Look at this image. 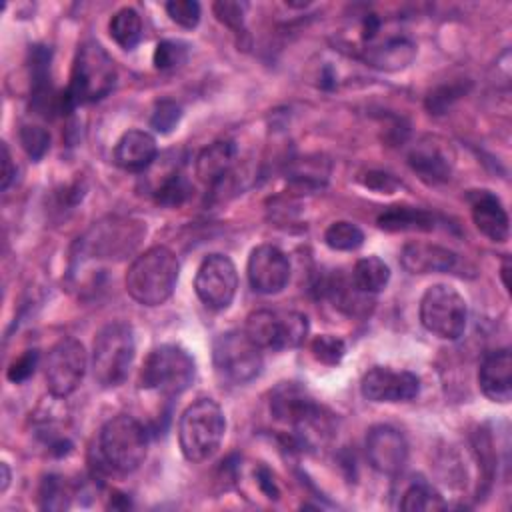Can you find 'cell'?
Returning a JSON list of instances; mask_svg holds the SVG:
<instances>
[{
	"label": "cell",
	"mask_w": 512,
	"mask_h": 512,
	"mask_svg": "<svg viewBox=\"0 0 512 512\" xmlns=\"http://www.w3.org/2000/svg\"><path fill=\"white\" fill-rule=\"evenodd\" d=\"M180 264L166 246H152L130 264L126 272V292L142 306L164 304L178 282Z\"/></svg>",
	"instance_id": "6da1fadb"
},
{
	"label": "cell",
	"mask_w": 512,
	"mask_h": 512,
	"mask_svg": "<svg viewBox=\"0 0 512 512\" xmlns=\"http://www.w3.org/2000/svg\"><path fill=\"white\" fill-rule=\"evenodd\" d=\"M116 64L112 56L96 40H86L80 44L70 86L64 92L66 108L72 110L78 104H88L104 98L116 84Z\"/></svg>",
	"instance_id": "7a4b0ae2"
},
{
	"label": "cell",
	"mask_w": 512,
	"mask_h": 512,
	"mask_svg": "<svg viewBox=\"0 0 512 512\" xmlns=\"http://www.w3.org/2000/svg\"><path fill=\"white\" fill-rule=\"evenodd\" d=\"M226 418L212 398H198L180 416L178 444L186 460L204 462L222 444Z\"/></svg>",
	"instance_id": "3957f363"
},
{
	"label": "cell",
	"mask_w": 512,
	"mask_h": 512,
	"mask_svg": "<svg viewBox=\"0 0 512 512\" xmlns=\"http://www.w3.org/2000/svg\"><path fill=\"white\" fill-rule=\"evenodd\" d=\"M98 452L110 470L134 472L148 454V430L134 416L116 414L100 430Z\"/></svg>",
	"instance_id": "277c9868"
},
{
	"label": "cell",
	"mask_w": 512,
	"mask_h": 512,
	"mask_svg": "<svg viewBox=\"0 0 512 512\" xmlns=\"http://www.w3.org/2000/svg\"><path fill=\"white\" fill-rule=\"evenodd\" d=\"M134 332L126 322L106 324L92 344V374L102 388L120 386L134 360Z\"/></svg>",
	"instance_id": "5b68a950"
},
{
	"label": "cell",
	"mask_w": 512,
	"mask_h": 512,
	"mask_svg": "<svg viewBox=\"0 0 512 512\" xmlns=\"http://www.w3.org/2000/svg\"><path fill=\"white\" fill-rule=\"evenodd\" d=\"M196 376L194 358L176 344L156 346L140 370V386L164 396H178L190 388Z\"/></svg>",
	"instance_id": "8992f818"
},
{
	"label": "cell",
	"mask_w": 512,
	"mask_h": 512,
	"mask_svg": "<svg viewBox=\"0 0 512 512\" xmlns=\"http://www.w3.org/2000/svg\"><path fill=\"white\" fill-rule=\"evenodd\" d=\"M420 322L430 334L442 340H458L468 322L464 296L448 284L430 286L420 300Z\"/></svg>",
	"instance_id": "52a82bcc"
},
{
	"label": "cell",
	"mask_w": 512,
	"mask_h": 512,
	"mask_svg": "<svg viewBox=\"0 0 512 512\" xmlns=\"http://www.w3.org/2000/svg\"><path fill=\"white\" fill-rule=\"evenodd\" d=\"M212 362L216 372L232 382L246 384L262 372V350L248 338L244 330H228L212 342Z\"/></svg>",
	"instance_id": "ba28073f"
},
{
	"label": "cell",
	"mask_w": 512,
	"mask_h": 512,
	"mask_svg": "<svg viewBox=\"0 0 512 512\" xmlns=\"http://www.w3.org/2000/svg\"><path fill=\"white\" fill-rule=\"evenodd\" d=\"M244 332L260 350L298 348L308 336V318L292 310H256L248 314Z\"/></svg>",
	"instance_id": "9c48e42d"
},
{
	"label": "cell",
	"mask_w": 512,
	"mask_h": 512,
	"mask_svg": "<svg viewBox=\"0 0 512 512\" xmlns=\"http://www.w3.org/2000/svg\"><path fill=\"white\" fill-rule=\"evenodd\" d=\"M88 368V356L80 340L62 338L58 340L44 364L46 386L54 398L70 396L82 382Z\"/></svg>",
	"instance_id": "30bf717a"
},
{
	"label": "cell",
	"mask_w": 512,
	"mask_h": 512,
	"mask_svg": "<svg viewBox=\"0 0 512 512\" xmlns=\"http://www.w3.org/2000/svg\"><path fill=\"white\" fill-rule=\"evenodd\" d=\"M196 296L210 310H226L238 290V272L234 262L224 254H208L194 278Z\"/></svg>",
	"instance_id": "8fae6325"
},
{
	"label": "cell",
	"mask_w": 512,
	"mask_h": 512,
	"mask_svg": "<svg viewBox=\"0 0 512 512\" xmlns=\"http://www.w3.org/2000/svg\"><path fill=\"white\" fill-rule=\"evenodd\" d=\"M270 412L276 420L292 424L300 434H310L324 422L322 408L296 382H282L270 400Z\"/></svg>",
	"instance_id": "7c38bea8"
},
{
	"label": "cell",
	"mask_w": 512,
	"mask_h": 512,
	"mask_svg": "<svg viewBox=\"0 0 512 512\" xmlns=\"http://www.w3.org/2000/svg\"><path fill=\"white\" fill-rule=\"evenodd\" d=\"M248 282L258 294H278L290 280V260L274 244L256 246L246 262Z\"/></svg>",
	"instance_id": "4fadbf2b"
},
{
	"label": "cell",
	"mask_w": 512,
	"mask_h": 512,
	"mask_svg": "<svg viewBox=\"0 0 512 512\" xmlns=\"http://www.w3.org/2000/svg\"><path fill=\"white\" fill-rule=\"evenodd\" d=\"M360 392L370 402H406L418 396L420 380L408 370L374 366L362 376Z\"/></svg>",
	"instance_id": "5bb4252c"
},
{
	"label": "cell",
	"mask_w": 512,
	"mask_h": 512,
	"mask_svg": "<svg viewBox=\"0 0 512 512\" xmlns=\"http://www.w3.org/2000/svg\"><path fill=\"white\" fill-rule=\"evenodd\" d=\"M366 458L376 472L394 476L408 460V442L388 424L372 426L366 434Z\"/></svg>",
	"instance_id": "9a60e30c"
},
{
	"label": "cell",
	"mask_w": 512,
	"mask_h": 512,
	"mask_svg": "<svg viewBox=\"0 0 512 512\" xmlns=\"http://www.w3.org/2000/svg\"><path fill=\"white\" fill-rule=\"evenodd\" d=\"M468 204L476 228L494 242H506L510 234V220L504 204L490 190H470Z\"/></svg>",
	"instance_id": "2e32d148"
},
{
	"label": "cell",
	"mask_w": 512,
	"mask_h": 512,
	"mask_svg": "<svg viewBox=\"0 0 512 512\" xmlns=\"http://www.w3.org/2000/svg\"><path fill=\"white\" fill-rule=\"evenodd\" d=\"M478 386L482 394L500 404L512 398V358L508 348L488 352L478 368Z\"/></svg>",
	"instance_id": "e0dca14e"
},
{
	"label": "cell",
	"mask_w": 512,
	"mask_h": 512,
	"mask_svg": "<svg viewBox=\"0 0 512 512\" xmlns=\"http://www.w3.org/2000/svg\"><path fill=\"white\" fill-rule=\"evenodd\" d=\"M400 264L410 274L450 272L458 264V254L432 242H408L400 252Z\"/></svg>",
	"instance_id": "ac0fdd59"
},
{
	"label": "cell",
	"mask_w": 512,
	"mask_h": 512,
	"mask_svg": "<svg viewBox=\"0 0 512 512\" xmlns=\"http://www.w3.org/2000/svg\"><path fill=\"white\" fill-rule=\"evenodd\" d=\"M416 56V44L406 36H388L386 40H372L362 48V60L384 72L406 68Z\"/></svg>",
	"instance_id": "d6986e66"
},
{
	"label": "cell",
	"mask_w": 512,
	"mask_h": 512,
	"mask_svg": "<svg viewBox=\"0 0 512 512\" xmlns=\"http://www.w3.org/2000/svg\"><path fill=\"white\" fill-rule=\"evenodd\" d=\"M322 294L346 316L352 318H366L374 308V296L362 292L354 282L352 276L346 274H332L322 282Z\"/></svg>",
	"instance_id": "ffe728a7"
},
{
	"label": "cell",
	"mask_w": 512,
	"mask_h": 512,
	"mask_svg": "<svg viewBox=\"0 0 512 512\" xmlns=\"http://www.w3.org/2000/svg\"><path fill=\"white\" fill-rule=\"evenodd\" d=\"M158 154L156 140L146 130H128L120 136L114 148V162L130 172L146 170Z\"/></svg>",
	"instance_id": "44dd1931"
},
{
	"label": "cell",
	"mask_w": 512,
	"mask_h": 512,
	"mask_svg": "<svg viewBox=\"0 0 512 512\" xmlns=\"http://www.w3.org/2000/svg\"><path fill=\"white\" fill-rule=\"evenodd\" d=\"M408 166L428 184L446 182L452 174V162L446 150L434 140H422L408 154Z\"/></svg>",
	"instance_id": "7402d4cb"
},
{
	"label": "cell",
	"mask_w": 512,
	"mask_h": 512,
	"mask_svg": "<svg viewBox=\"0 0 512 512\" xmlns=\"http://www.w3.org/2000/svg\"><path fill=\"white\" fill-rule=\"evenodd\" d=\"M236 162V144L230 140H216L208 144L196 158V176L208 184L218 186L230 176Z\"/></svg>",
	"instance_id": "603a6c76"
},
{
	"label": "cell",
	"mask_w": 512,
	"mask_h": 512,
	"mask_svg": "<svg viewBox=\"0 0 512 512\" xmlns=\"http://www.w3.org/2000/svg\"><path fill=\"white\" fill-rule=\"evenodd\" d=\"M378 228L386 232H430L434 230V216L422 208L412 206H390L378 216Z\"/></svg>",
	"instance_id": "cb8c5ba5"
},
{
	"label": "cell",
	"mask_w": 512,
	"mask_h": 512,
	"mask_svg": "<svg viewBox=\"0 0 512 512\" xmlns=\"http://www.w3.org/2000/svg\"><path fill=\"white\" fill-rule=\"evenodd\" d=\"M352 282L366 294H378L386 288L390 280V268L388 264L378 256H366L360 258L352 268Z\"/></svg>",
	"instance_id": "d4e9b609"
},
{
	"label": "cell",
	"mask_w": 512,
	"mask_h": 512,
	"mask_svg": "<svg viewBox=\"0 0 512 512\" xmlns=\"http://www.w3.org/2000/svg\"><path fill=\"white\" fill-rule=\"evenodd\" d=\"M108 32L112 40L124 48L132 50L142 38V18L134 8H120L108 22Z\"/></svg>",
	"instance_id": "484cf974"
},
{
	"label": "cell",
	"mask_w": 512,
	"mask_h": 512,
	"mask_svg": "<svg viewBox=\"0 0 512 512\" xmlns=\"http://www.w3.org/2000/svg\"><path fill=\"white\" fill-rule=\"evenodd\" d=\"M400 508L406 510V512L442 510V508H446V502L442 500L440 492H438L436 488H432L428 482L416 480V482H412V484L404 490Z\"/></svg>",
	"instance_id": "4316f807"
},
{
	"label": "cell",
	"mask_w": 512,
	"mask_h": 512,
	"mask_svg": "<svg viewBox=\"0 0 512 512\" xmlns=\"http://www.w3.org/2000/svg\"><path fill=\"white\" fill-rule=\"evenodd\" d=\"M324 242L328 248L332 250H340V252H350V250H356L362 246L364 242V232L348 222V220H338V222H332L326 232H324Z\"/></svg>",
	"instance_id": "83f0119b"
},
{
	"label": "cell",
	"mask_w": 512,
	"mask_h": 512,
	"mask_svg": "<svg viewBox=\"0 0 512 512\" xmlns=\"http://www.w3.org/2000/svg\"><path fill=\"white\" fill-rule=\"evenodd\" d=\"M192 194V184L186 176L182 174H170L168 178L162 180V184L154 192V200L162 206L176 208L182 206Z\"/></svg>",
	"instance_id": "f1b7e54d"
},
{
	"label": "cell",
	"mask_w": 512,
	"mask_h": 512,
	"mask_svg": "<svg viewBox=\"0 0 512 512\" xmlns=\"http://www.w3.org/2000/svg\"><path fill=\"white\" fill-rule=\"evenodd\" d=\"M290 178L300 188H320L328 178V164L322 158H302L290 172Z\"/></svg>",
	"instance_id": "f546056e"
},
{
	"label": "cell",
	"mask_w": 512,
	"mask_h": 512,
	"mask_svg": "<svg viewBox=\"0 0 512 512\" xmlns=\"http://www.w3.org/2000/svg\"><path fill=\"white\" fill-rule=\"evenodd\" d=\"M70 488L60 476H48L44 478L40 486V506L44 510H62L70 504Z\"/></svg>",
	"instance_id": "4dcf8cb0"
},
{
	"label": "cell",
	"mask_w": 512,
	"mask_h": 512,
	"mask_svg": "<svg viewBox=\"0 0 512 512\" xmlns=\"http://www.w3.org/2000/svg\"><path fill=\"white\" fill-rule=\"evenodd\" d=\"M188 58V44L180 40H162L154 48V66L158 70H174L182 66Z\"/></svg>",
	"instance_id": "1f68e13d"
},
{
	"label": "cell",
	"mask_w": 512,
	"mask_h": 512,
	"mask_svg": "<svg viewBox=\"0 0 512 512\" xmlns=\"http://www.w3.org/2000/svg\"><path fill=\"white\" fill-rule=\"evenodd\" d=\"M20 144L32 160H40L50 148V134L42 126L26 124L20 128Z\"/></svg>",
	"instance_id": "d6a6232c"
},
{
	"label": "cell",
	"mask_w": 512,
	"mask_h": 512,
	"mask_svg": "<svg viewBox=\"0 0 512 512\" xmlns=\"http://www.w3.org/2000/svg\"><path fill=\"white\" fill-rule=\"evenodd\" d=\"M310 350H312V354H314V358L318 362L334 366V364H338L342 360V356L346 352V344L338 336L322 334V336H316L312 340Z\"/></svg>",
	"instance_id": "836d02e7"
},
{
	"label": "cell",
	"mask_w": 512,
	"mask_h": 512,
	"mask_svg": "<svg viewBox=\"0 0 512 512\" xmlns=\"http://www.w3.org/2000/svg\"><path fill=\"white\" fill-rule=\"evenodd\" d=\"M182 118V108L180 104L172 102V100H162L154 106L152 118H150V126L160 132V134H168L176 128V124Z\"/></svg>",
	"instance_id": "e575fe53"
},
{
	"label": "cell",
	"mask_w": 512,
	"mask_h": 512,
	"mask_svg": "<svg viewBox=\"0 0 512 512\" xmlns=\"http://www.w3.org/2000/svg\"><path fill=\"white\" fill-rule=\"evenodd\" d=\"M166 12L172 22L182 28H196L200 22V4L196 0H172L166 2Z\"/></svg>",
	"instance_id": "d590c367"
},
{
	"label": "cell",
	"mask_w": 512,
	"mask_h": 512,
	"mask_svg": "<svg viewBox=\"0 0 512 512\" xmlns=\"http://www.w3.org/2000/svg\"><path fill=\"white\" fill-rule=\"evenodd\" d=\"M466 92V86L462 82H454V84H444L436 90H432L426 98V108L432 112V114H444L450 104L454 100H458L462 94Z\"/></svg>",
	"instance_id": "8d00e7d4"
},
{
	"label": "cell",
	"mask_w": 512,
	"mask_h": 512,
	"mask_svg": "<svg viewBox=\"0 0 512 512\" xmlns=\"http://www.w3.org/2000/svg\"><path fill=\"white\" fill-rule=\"evenodd\" d=\"M244 4L242 2H232V0H220L214 2L212 10L216 14V18L226 24L230 30H234L236 34H244Z\"/></svg>",
	"instance_id": "74e56055"
},
{
	"label": "cell",
	"mask_w": 512,
	"mask_h": 512,
	"mask_svg": "<svg viewBox=\"0 0 512 512\" xmlns=\"http://www.w3.org/2000/svg\"><path fill=\"white\" fill-rule=\"evenodd\" d=\"M38 358H40V356H38V350H26L22 356H18V358L8 366V372H6L8 380L14 382V384H20V382L28 380V378L34 374L36 366H38Z\"/></svg>",
	"instance_id": "f35d334b"
},
{
	"label": "cell",
	"mask_w": 512,
	"mask_h": 512,
	"mask_svg": "<svg viewBox=\"0 0 512 512\" xmlns=\"http://www.w3.org/2000/svg\"><path fill=\"white\" fill-rule=\"evenodd\" d=\"M14 176H16V168L12 166V158H10L8 146L2 144V184H0L2 190H6L10 186Z\"/></svg>",
	"instance_id": "ab89813d"
},
{
	"label": "cell",
	"mask_w": 512,
	"mask_h": 512,
	"mask_svg": "<svg viewBox=\"0 0 512 512\" xmlns=\"http://www.w3.org/2000/svg\"><path fill=\"white\" fill-rule=\"evenodd\" d=\"M0 470H2V484H0V490L6 492V488H8V484H10V468H8L6 462H2V464H0Z\"/></svg>",
	"instance_id": "60d3db41"
}]
</instances>
